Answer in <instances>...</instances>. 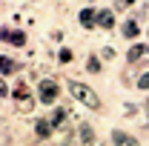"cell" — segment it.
Here are the masks:
<instances>
[{
	"label": "cell",
	"instance_id": "1",
	"mask_svg": "<svg viewBox=\"0 0 149 146\" xmlns=\"http://www.w3.org/2000/svg\"><path fill=\"white\" fill-rule=\"evenodd\" d=\"M69 92H72L74 100H77V103H83V106H92V109H97V106H100L97 95H95L89 86H83V83H69Z\"/></svg>",
	"mask_w": 149,
	"mask_h": 146
},
{
	"label": "cell",
	"instance_id": "2",
	"mask_svg": "<svg viewBox=\"0 0 149 146\" xmlns=\"http://www.w3.org/2000/svg\"><path fill=\"white\" fill-rule=\"evenodd\" d=\"M0 40H6L12 46H26V35L20 29H0Z\"/></svg>",
	"mask_w": 149,
	"mask_h": 146
},
{
	"label": "cell",
	"instance_id": "3",
	"mask_svg": "<svg viewBox=\"0 0 149 146\" xmlns=\"http://www.w3.org/2000/svg\"><path fill=\"white\" fill-rule=\"evenodd\" d=\"M15 100H17L23 109H32V106H35V103H32V92H29V86H26V80L17 83V89H15Z\"/></svg>",
	"mask_w": 149,
	"mask_h": 146
},
{
	"label": "cell",
	"instance_id": "4",
	"mask_svg": "<svg viewBox=\"0 0 149 146\" xmlns=\"http://www.w3.org/2000/svg\"><path fill=\"white\" fill-rule=\"evenodd\" d=\"M57 97V83L55 80H40V100L43 103H52Z\"/></svg>",
	"mask_w": 149,
	"mask_h": 146
},
{
	"label": "cell",
	"instance_id": "5",
	"mask_svg": "<svg viewBox=\"0 0 149 146\" xmlns=\"http://www.w3.org/2000/svg\"><path fill=\"white\" fill-rule=\"evenodd\" d=\"M112 140H115V146H138V140L126 132H112Z\"/></svg>",
	"mask_w": 149,
	"mask_h": 146
},
{
	"label": "cell",
	"instance_id": "6",
	"mask_svg": "<svg viewBox=\"0 0 149 146\" xmlns=\"http://www.w3.org/2000/svg\"><path fill=\"white\" fill-rule=\"evenodd\" d=\"M149 57V46H132L129 49V60H146Z\"/></svg>",
	"mask_w": 149,
	"mask_h": 146
},
{
	"label": "cell",
	"instance_id": "7",
	"mask_svg": "<svg viewBox=\"0 0 149 146\" xmlns=\"http://www.w3.org/2000/svg\"><path fill=\"white\" fill-rule=\"evenodd\" d=\"M20 69V63H15L12 57H0V72L3 74H12V72H17Z\"/></svg>",
	"mask_w": 149,
	"mask_h": 146
},
{
	"label": "cell",
	"instance_id": "8",
	"mask_svg": "<svg viewBox=\"0 0 149 146\" xmlns=\"http://www.w3.org/2000/svg\"><path fill=\"white\" fill-rule=\"evenodd\" d=\"M80 23H83L86 29H92L95 23H97V17H95V12H92V9H83V12H80Z\"/></svg>",
	"mask_w": 149,
	"mask_h": 146
},
{
	"label": "cell",
	"instance_id": "9",
	"mask_svg": "<svg viewBox=\"0 0 149 146\" xmlns=\"http://www.w3.org/2000/svg\"><path fill=\"white\" fill-rule=\"evenodd\" d=\"M35 132H37V138H49V135H52V123H49V120H37L35 123Z\"/></svg>",
	"mask_w": 149,
	"mask_h": 146
},
{
	"label": "cell",
	"instance_id": "10",
	"mask_svg": "<svg viewBox=\"0 0 149 146\" xmlns=\"http://www.w3.org/2000/svg\"><path fill=\"white\" fill-rule=\"evenodd\" d=\"M97 26H103V29H112V26H115V17H112V12H100V15H97Z\"/></svg>",
	"mask_w": 149,
	"mask_h": 146
},
{
	"label": "cell",
	"instance_id": "11",
	"mask_svg": "<svg viewBox=\"0 0 149 146\" xmlns=\"http://www.w3.org/2000/svg\"><path fill=\"white\" fill-rule=\"evenodd\" d=\"M123 37H138V23L135 20H126L123 23Z\"/></svg>",
	"mask_w": 149,
	"mask_h": 146
},
{
	"label": "cell",
	"instance_id": "12",
	"mask_svg": "<svg viewBox=\"0 0 149 146\" xmlns=\"http://www.w3.org/2000/svg\"><path fill=\"white\" fill-rule=\"evenodd\" d=\"M63 117H66V112H63V109H55V115L49 117V123H52V129H55V126H60V120H63Z\"/></svg>",
	"mask_w": 149,
	"mask_h": 146
},
{
	"label": "cell",
	"instance_id": "13",
	"mask_svg": "<svg viewBox=\"0 0 149 146\" xmlns=\"http://www.w3.org/2000/svg\"><path fill=\"white\" fill-rule=\"evenodd\" d=\"M57 60H60V63H69V60H72V52H69V49H60Z\"/></svg>",
	"mask_w": 149,
	"mask_h": 146
},
{
	"label": "cell",
	"instance_id": "14",
	"mask_svg": "<svg viewBox=\"0 0 149 146\" xmlns=\"http://www.w3.org/2000/svg\"><path fill=\"white\" fill-rule=\"evenodd\" d=\"M138 86H141V89H149V72H146V74H141V80H138Z\"/></svg>",
	"mask_w": 149,
	"mask_h": 146
},
{
	"label": "cell",
	"instance_id": "15",
	"mask_svg": "<svg viewBox=\"0 0 149 146\" xmlns=\"http://www.w3.org/2000/svg\"><path fill=\"white\" fill-rule=\"evenodd\" d=\"M86 69H89V72H100V63H97V60H89V66H86Z\"/></svg>",
	"mask_w": 149,
	"mask_h": 146
},
{
	"label": "cell",
	"instance_id": "16",
	"mask_svg": "<svg viewBox=\"0 0 149 146\" xmlns=\"http://www.w3.org/2000/svg\"><path fill=\"white\" fill-rule=\"evenodd\" d=\"M80 135H83V140H92V129H89V126H83V132H80Z\"/></svg>",
	"mask_w": 149,
	"mask_h": 146
},
{
	"label": "cell",
	"instance_id": "17",
	"mask_svg": "<svg viewBox=\"0 0 149 146\" xmlns=\"http://www.w3.org/2000/svg\"><path fill=\"white\" fill-rule=\"evenodd\" d=\"M9 95V86H6V80H0V97H6Z\"/></svg>",
	"mask_w": 149,
	"mask_h": 146
},
{
	"label": "cell",
	"instance_id": "18",
	"mask_svg": "<svg viewBox=\"0 0 149 146\" xmlns=\"http://www.w3.org/2000/svg\"><path fill=\"white\" fill-rule=\"evenodd\" d=\"M146 109H149V103H146Z\"/></svg>",
	"mask_w": 149,
	"mask_h": 146
}]
</instances>
